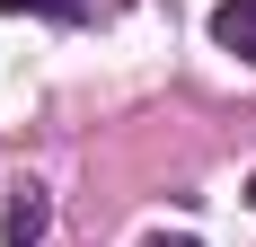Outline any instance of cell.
Listing matches in <instances>:
<instances>
[{
	"label": "cell",
	"mask_w": 256,
	"mask_h": 247,
	"mask_svg": "<svg viewBox=\"0 0 256 247\" xmlns=\"http://www.w3.org/2000/svg\"><path fill=\"white\" fill-rule=\"evenodd\" d=\"M44 221H53L44 186H9V203H0V247H36V238H44Z\"/></svg>",
	"instance_id": "obj_1"
},
{
	"label": "cell",
	"mask_w": 256,
	"mask_h": 247,
	"mask_svg": "<svg viewBox=\"0 0 256 247\" xmlns=\"http://www.w3.org/2000/svg\"><path fill=\"white\" fill-rule=\"evenodd\" d=\"M212 44L238 53V62H256V0H221L212 9Z\"/></svg>",
	"instance_id": "obj_2"
},
{
	"label": "cell",
	"mask_w": 256,
	"mask_h": 247,
	"mask_svg": "<svg viewBox=\"0 0 256 247\" xmlns=\"http://www.w3.org/2000/svg\"><path fill=\"white\" fill-rule=\"evenodd\" d=\"M9 18H88V0H0Z\"/></svg>",
	"instance_id": "obj_3"
},
{
	"label": "cell",
	"mask_w": 256,
	"mask_h": 247,
	"mask_svg": "<svg viewBox=\"0 0 256 247\" xmlns=\"http://www.w3.org/2000/svg\"><path fill=\"white\" fill-rule=\"evenodd\" d=\"M142 247H194V238H168V230H159V238H142Z\"/></svg>",
	"instance_id": "obj_4"
},
{
	"label": "cell",
	"mask_w": 256,
	"mask_h": 247,
	"mask_svg": "<svg viewBox=\"0 0 256 247\" xmlns=\"http://www.w3.org/2000/svg\"><path fill=\"white\" fill-rule=\"evenodd\" d=\"M248 203H256V186H248Z\"/></svg>",
	"instance_id": "obj_5"
}]
</instances>
